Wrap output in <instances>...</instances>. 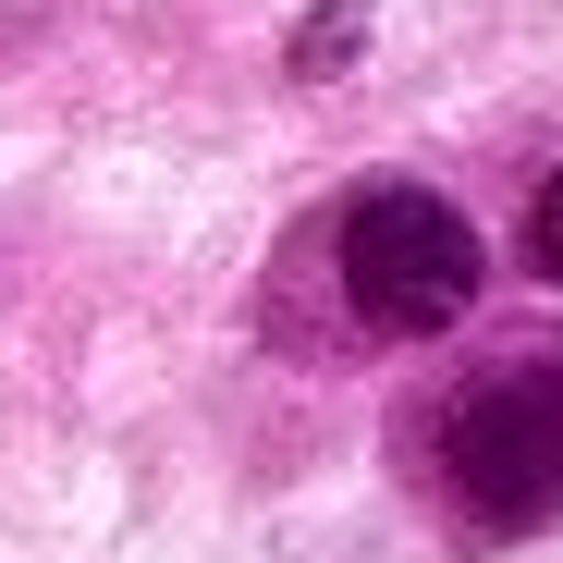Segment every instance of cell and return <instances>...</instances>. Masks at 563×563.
Masks as SVG:
<instances>
[{
  "instance_id": "obj_1",
  "label": "cell",
  "mask_w": 563,
  "mask_h": 563,
  "mask_svg": "<svg viewBox=\"0 0 563 563\" xmlns=\"http://www.w3.org/2000/svg\"><path fill=\"white\" fill-rule=\"evenodd\" d=\"M441 478L490 539H539L563 515V343H515L453 393Z\"/></svg>"
},
{
  "instance_id": "obj_2",
  "label": "cell",
  "mask_w": 563,
  "mask_h": 563,
  "mask_svg": "<svg viewBox=\"0 0 563 563\" xmlns=\"http://www.w3.org/2000/svg\"><path fill=\"white\" fill-rule=\"evenodd\" d=\"M343 295L367 331H453L465 307H478V233H465L453 197H429V184H367V197L343 209Z\"/></svg>"
},
{
  "instance_id": "obj_3",
  "label": "cell",
  "mask_w": 563,
  "mask_h": 563,
  "mask_svg": "<svg viewBox=\"0 0 563 563\" xmlns=\"http://www.w3.org/2000/svg\"><path fill=\"white\" fill-rule=\"evenodd\" d=\"M527 257H539V269L563 282V172L539 184V209H527Z\"/></svg>"
},
{
  "instance_id": "obj_4",
  "label": "cell",
  "mask_w": 563,
  "mask_h": 563,
  "mask_svg": "<svg viewBox=\"0 0 563 563\" xmlns=\"http://www.w3.org/2000/svg\"><path fill=\"white\" fill-rule=\"evenodd\" d=\"M331 62H355V13H331V25L295 37V74H331Z\"/></svg>"
}]
</instances>
